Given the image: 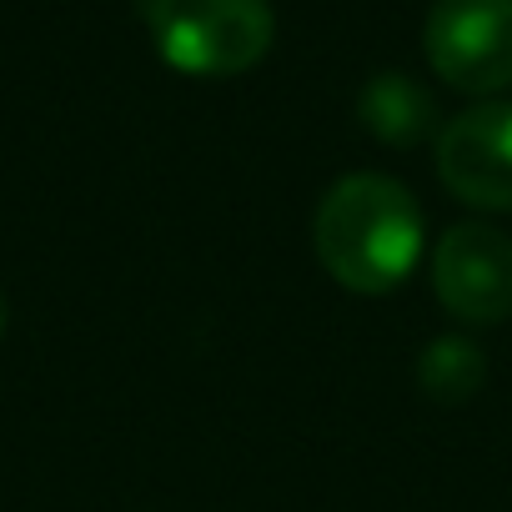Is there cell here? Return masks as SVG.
Returning a JSON list of instances; mask_svg holds the SVG:
<instances>
[{"instance_id": "1", "label": "cell", "mask_w": 512, "mask_h": 512, "mask_svg": "<svg viewBox=\"0 0 512 512\" xmlns=\"http://www.w3.org/2000/svg\"><path fill=\"white\" fill-rule=\"evenodd\" d=\"M422 246L427 226L417 196L382 171L332 181L312 211V251L322 272L357 297L397 292L417 272Z\"/></svg>"}, {"instance_id": "2", "label": "cell", "mask_w": 512, "mask_h": 512, "mask_svg": "<svg viewBox=\"0 0 512 512\" xmlns=\"http://www.w3.org/2000/svg\"><path fill=\"white\" fill-rule=\"evenodd\" d=\"M156 56L201 81L241 76L277 41L272 0H141Z\"/></svg>"}, {"instance_id": "3", "label": "cell", "mask_w": 512, "mask_h": 512, "mask_svg": "<svg viewBox=\"0 0 512 512\" xmlns=\"http://www.w3.org/2000/svg\"><path fill=\"white\" fill-rule=\"evenodd\" d=\"M422 51L432 71L467 96L512 86V0H432Z\"/></svg>"}, {"instance_id": "4", "label": "cell", "mask_w": 512, "mask_h": 512, "mask_svg": "<svg viewBox=\"0 0 512 512\" xmlns=\"http://www.w3.org/2000/svg\"><path fill=\"white\" fill-rule=\"evenodd\" d=\"M432 292L462 327L512 317V236L487 221H462L432 246Z\"/></svg>"}, {"instance_id": "5", "label": "cell", "mask_w": 512, "mask_h": 512, "mask_svg": "<svg viewBox=\"0 0 512 512\" xmlns=\"http://www.w3.org/2000/svg\"><path fill=\"white\" fill-rule=\"evenodd\" d=\"M437 176L472 211H512V101H482L437 131Z\"/></svg>"}, {"instance_id": "6", "label": "cell", "mask_w": 512, "mask_h": 512, "mask_svg": "<svg viewBox=\"0 0 512 512\" xmlns=\"http://www.w3.org/2000/svg\"><path fill=\"white\" fill-rule=\"evenodd\" d=\"M357 116L362 126L382 141V146H422L437 131V101L427 86H417L402 71H382L362 86L357 96Z\"/></svg>"}, {"instance_id": "7", "label": "cell", "mask_w": 512, "mask_h": 512, "mask_svg": "<svg viewBox=\"0 0 512 512\" xmlns=\"http://www.w3.org/2000/svg\"><path fill=\"white\" fill-rule=\"evenodd\" d=\"M482 382H487V357L467 337H432L417 357V387L442 407L472 402L482 392Z\"/></svg>"}, {"instance_id": "8", "label": "cell", "mask_w": 512, "mask_h": 512, "mask_svg": "<svg viewBox=\"0 0 512 512\" xmlns=\"http://www.w3.org/2000/svg\"><path fill=\"white\" fill-rule=\"evenodd\" d=\"M6 327H11V307H6V297H0V337H6Z\"/></svg>"}]
</instances>
